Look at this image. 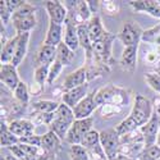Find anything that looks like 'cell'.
I'll return each instance as SVG.
<instances>
[{
  "label": "cell",
  "mask_w": 160,
  "mask_h": 160,
  "mask_svg": "<svg viewBox=\"0 0 160 160\" xmlns=\"http://www.w3.org/2000/svg\"><path fill=\"white\" fill-rule=\"evenodd\" d=\"M152 114H154V106L151 101L149 99H146L145 96L137 94L129 115L126 119H123L115 127V129L121 136L126 135V133H129L132 131L140 129L142 126H145L150 121Z\"/></svg>",
  "instance_id": "1"
},
{
  "label": "cell",
  "mask_w": 160,
  "mask_h": 160,
  "mask_svg": "<svg viewBox=\"0 0 160 160\" xmlns=\"http://www.w3.org/2000/svg\"><path fill=\"white\" fill-rule=\"evenodd\" d=\"M100 145L108 156V160H115L121 150V135L115 128H109L100 132Z\"/></svg>",
  "instance_id": "2"
},
{
  "label": "cell",
  "mask_w": 160,
  "mask_h": 160,
  "mask_svg": "<svg viewBox=\"0 0 160 160\" xmlns=\"http://www.w3.org/2000/svg\"><path fill=\"white\" fill-rule=\"evenodd\" d=\"M92 129H94V119H92V117L86 119H76L72 127L69 128L68 133H67L65 142H68L71 146L81 145L83 137Z\"/></svg>",
  "instance_id": "3"
},
{
  "label": "cell",
  "mask_w": 160,
  "mask_h": 160,
  "mask_svg": "<svg viewBox=\"0 0 160 160\" xmlns=\"http://www.w3.org/2000/svg\"><path fill=\"white\" fill-rule=\"evenodd\" d=\"M115 38V35L106 32V35L92 44V57L99 63L104 65H110L112 63V42Z\"/></svg>",
  "instance_id": "4"
},
{
  "label": "cell",
  "mask_w": 160,
  "mask_h": 160,
  "mask_svg": "<svg viewBox=\"0 0 160 160\" xmlns=\"http://www.w3.org/2000/svg\"><path fill=\"white\" fill-rule=\"evenodd\" d=\"M143 31L141 27L133 21H126L122 24V28L119 30L117 33V37L121 40V42L126 46H133V45H138L140 40L142 38Z\"/></svg>",
  "instance_id": "5"
},
{
  "label": "cell",
  "mask_w": 160,
  "mask_h": 160,
  "mask_svg": "<svg viewBox=\"0 0 160 160\" xmlns=\"http://www.w3.org/2000/svg\"><path fill=\"white\" fill-rule=\"evenodd\" d=\"M95 100L98 105L105 104V102H113V104H122L124 100L127 101V98H124V92L114 86H108L100 88L96 95H95Z\"/></svg>",
  "instance_id": "6"
},
{
  "label": "cell",
  "mask_w": 160,
  "mask_h": 160,
  "mask_svg": "<svg viewBox=\"0 0 160 160\" xmlns=\"http://www.w3.org/2000/svg\"><path fill=\"white\" fill-rule=\"evenodd\" d=\"M140 131L142 132L143 143L146 148H148V146L156 145V138L160 132V117L156 113H154L152 117L150 118V121L145 126H142L140 128Z\"/></svg>",
  "instance_id": "7"
},
{
  "label": "cell",
  "mask_w": 160,
  "mask_h": 160,
  "mask_svg": "<svg viewBox=\"0 0 160 160\" xmlns=\"http://www.w3.org/2000/svg\"><path fill=\"white\" fill-rule=\"evenodd\" d=\"M95 95L96 92H91L88 94L82 101H79L73 109V114L76 119H86L90 118L91 114L95 112V109L98 108V104L95 100Z\"/></svg>",
  "instance_id": "8"
},
{
  "label": "cell",
  "mask_w": 160,
  "mask_h": 160,
  "mask_svg": "<svg viewBox=\"0 0 160 160\" xmlns=\"http://www.w3.org/2000/svg\"><path fill=\"white\" fill-rule=\"evenodd\" d=\"M87 79H88L87 65H83L81 68H78L77 71H74L71 74L67 76V78L64 79V83H63L64 92L71 91L76 87H79V86L87 83Z\"/></svg>",
  "instance_id": "9"
},
{
  "label": "cell",
  "mask_w": 160,
  "mask_h": 160,
  "mask_svg": "<svg viewBox=\"0 0 160 160\" xmlns=\"http://www.w3.org/2000/svg\"><path fill=\"white\" fill-rule=\"evenodd\" d=\"M0 81L4 86L14 91L21 82L17 73V67H14L13 64H2V67H0Z\"/></svg>",
  "instance_id": "10"
},
{
  "label": "cell",
  "mask_w": 160,
  "mask_h": 160,
  "mask_svg": "<svg viewBox=\"0 0 160 160\" xmlns=\"http://www.w3.org/2000/svg\"><path fill=\"white\" fill-rule=\"evenodd\" d=\"M137 51H138V45L133 46H126L122 57H121V67L124 72L133 73L136 71L137 65Z\"/></svg>",
  "instance_id": "11"
},
{
  "label": "cell",
  "mask_w": 160,
  "mask_h": 160,
  "mask_svg": "<svg viewBox=\"0 0 160 160\" xmlns=\"http://www.w3.org/2000/svg\"><path fill=\"white\" fill-rule=\"evenodd\" d=\"M45 7H46V12L49 14L50 21L59 23V24L65 22L67 17H68V10L62 4V2H58V0H55V2L49 0V2H46Z\"/></svg>",
  "instance_id": "12"
},
{
  "label": "cell",
  "mask_w": 160,
  "mask_h": 160,
  "mask_svg": "<svg viewBox=\"0 0 160 160\" xmlns=\"http://www.w3.org/2000/svg\"><path fill=\"white\" fill-rule=\"evenodd\" d=\"M87 90H88V83H85V85L79 86V87H76V88H73L71 91H67L62 96V101L65 105H68L71 109H74V106L88 95Z\"/></svg>",
  "instance_id": "13"
},
{
  "label": "cell",
  "mask_w": 160,
  "mask_h": 160,
  "mask_svg": "<svg viewBox=\"0 0 160 160\" xmlns=\"http://www.w3.org/2000/svg\"><path fill=\"white\" fill-rule=\"evenodd\" d=\"M57 60V48L49 46V45H41L35 55V64L36 68L40 65H51Z\"/></svg>",
  "instance_id": "14"
},
{
  "label": "cell",
  "mask_w": 160,
  "mask_h": 160,
  "mask_svg": "<svg viewBox=\"0 0 160 160\" xmlns=\"http://www.w3.org/2000/svg\"><path fill=\"white\" fill-rule=\"evenodd\" d=\"M129 7L135 12H146L150 16L160 18V4L155 0H137V2H129Z\"/></svg>",
  "instance_id": "15"
},
{
  "label": "cell",
  "mask_w": 160,
  "mask_h": 160,
  "mask_svg": "<svg viewBox=\"0 0 160 160\" xmlns=\"http://www.w3.org/2000/svg\"><path fill=\"white\" fill-rule=\"evenodd\" d=\"M8 128L13 135H16L18 138H21L32 135L35 126L32 122L26 121V119H16V121H13L8 124Z\"/></svg>",
  "instance_id": "16"
},
{
  "label": "cell",
  "mask_w": 160,
  "mask_h": 160,
  "mask_svg": "<svg viewBox=\"0 0 160 160\" xmlns=\"http://www.w3.org/2000/svg\"><path fill=\"white\" fill-rule=\"evenodd\" d=\"M62 37H63L62 24L55 23L52 21H49V28H48V32H46V37L44 40V45L57 48L62 42Z\"/></svg>",
  "instance_id": "17"
},
{
  "label": "cell",
  "mask_w": 160,
  "mask_h": 160,
  "mask_svg": "<svg viewBox=\"0 0 160 160\" xmlns=\"http://www.w3.org/2000/svg\"><path fill=\"white\" fill-rule=\"evenodd\" d=\"M87 28H88V35H90V38L92 44L99 41V40H101L108 31H105L104 27H102V23H101V19L98 14L92 16L91 19L87 22Z\"/></svg>",
  "instance_id": "18"
},
{
  "label": "cell",
  "mask_w": 160,
  "mask_h": 160,
  "mask_svg": "<svg viewBox=\"0 0 160 160\" xmlns=\"http://www.w3.org/2000/svg\"><path fill=\"white\" fill-rule=\"evenodd\" d=\"M77 35H78L79 46L85 49L86 54H87V59L90 60L92 58V41L88 35L87 23H82V24L77 26Z\"/></svg>",
  "instance_id": "19"
},
{
  "label": "cell",
  "mask_w": 160,
  "mask_h": 160,
  "mask_svg": "<svg viewBox=\"0 0 160 160\" xmlns=\"http://www.w3.org/2000/svg\"><path fill=\"white\" fill-rule=\"evenodd\" d=\"M28 40H30V32L18 35V44H17V49H16V54H14V58H13V62H12V64L14 67H18L22 63L26 52H27Z\"/></svg>",
  "instance_id": "20"
},
{
  "label": "cell",
  "mask_w": 160,
  "mask_h": 160,
  "mask_svg": "<svg viewBox=\"0 0 160 160\" xmlns=\"http://www.w3.org/2000/svg\"><path fill=\"white\" fill-rule=\"evenodd\" d=\"M64 44L72 51H76L79 48L78 35H77V26L65 21V30H64Z\"/></svg>",
  "instance_id": "21"
},
{
  "label": "cell",
  "mask_w": 160,
  "mask_h": 160,
  "mask_svg": "<svg viewBox=\"0 0 160 160\" xmlns=\"http://www.w3.org/2000/svg\"><path fill=\"white\" fill-rule=\"evenodd\" d=\"M17 44H18V35L9 38L8 41L4 44L3 49H2V55H0L2 64H12L13 58H14V54H16Z\"/></svg>",
  "instance_id": "22"
},
{
  "label": "cell",
  "mask_w": 160,
  "mask_h": 160,
  "mask_svg": "<svg viewBox=\"0 0 160 160\" xmlns=\"http://www.w3.org/2000/svg\"><path fill=\"white\" fill-rule=\"evenodd\" d=\"M76 12V14L78 16V18L81 19L83 23L88 22L92 17V13L88 8L87 2H82V0H78V2H67Z\"/></svg>",
  "instance_id": "23"
},
{
  "label": "cell",
  "mask_w": 160,
  "mask_h": 160,
  "mask_svg": "<svg viewBox=\"0 0 160 160\" xmlns=\"http://www.w3.org/2000/svg\"><path fill=\"white\" fill-rule=\"evenodd\" d=\"M13 26H14V30H16L17 35L30 32L32 28H35V26H36V17L31 16V17H27V18L14 19L13 21Z\"/></svg>",
  "instance_id": "24"
},
{
  "label": "cell",
  "mask_w": 160,
  "mask_h": 160,
  "mask_svg": "<svg viewBox=\"0 0 160 160\" xmlns=\"http://www.w3.org/2000/svg\"><path fill=\"white\" fill-rule=\"evenodd\" d=\"M54 119H58V121H62V122H65L68 124H73L76 118H74V114H73V109H71L68 105H65L64 102L59 104V108L57 109V112L54 113Z\"/></svg>",
  "instance_id": "25"
},
{
  "label": "cell",
  "mask_w": 160,
  "mask_h": 160,
  "mask_svg": "<svg viewBox=\"0 0 160 160\" xmlns=\"http://www.w3.org/2000/svg\"><path fill=\"white\" fill-rule=\"evenodd\" d=\"M73 58H74V51H72L67 46L64 41H62L57 46V60H59L63 65H68L72 63Z\"/></svg>",
  "instance_id": "26"
},
{
  "label": "cell",
  "mask_w": 160,
  "mask_h": 160,
  "mask_svg": "<svg viewBox=\"0 0 160 160\" xmlns=\"http://www.w3.org/2000/svg\"><path fill=\"white\" fill-rule=\"evenodd\" d=\"M32 108L40 114H52L59 108V104L55 101H50V100H40L32 105Z\"/></svg>",
  "instance_id": "27"
},
{
  "label": "cell",
  "mask_w": 160,
  "mask_h": 160,
  "mask_svg": "<svg viewBox=\"0 0 160 160\" xmlns=\"http://www.w3.org/2000/svg\"><path fill=\"white\" fill-rule=\"evenodd\" d=\"M72 126L65 123V122H62V121H58V119H52L51 123L49 124V128L51 132H54L55 135L60 138V141H65V137H67V133H68L69 128Z\"/></svg>",
  "instance_id": "28"
},
{
  "label": "cell",
  "mask_w": 160,
  "mask_h": 160,
  "mask_svg": "<svg viewBox=\"0 0 160 160\" xmlns=\"http://www.w3.org/2000/svg\"><path fill=\"white\" fill-rule=\"evenodd\" d=\"M0 142H2V148H12V146L19 143V138L16 135H13L9 131L8 126L3 122H2V140H0Z\"/></svg>",
  "instance_id": "29"
},
{
  "label": "cell",
  "mask_w": 160,
  "mask_h": 160,
  "mask_svg": "<svg viewBox=\"0 0 160 160\" xmlns=\"http://www.w3.org/2000/svg\"><path fill=\"white\" fill-rule=\"evenodd\" d=\"M60 143V138L55 135L54 132H46L44 136H41V148L45 151H50V150H54L57 149Z\"/></svg>",
  "instance_id": "30"
},
{
  "label": "cell",
  "mask_w": 160,
  "mask_h": 160,
  "mask_svg": "<svg viewBox=\"0 0 160 160\" xmlns=\"http://www.w3.org/2000/svg\"><path fill=\"white\" fill-rule=\"evenodd\" d=\"M35 10L36 8L27 3V2H24L14 13H13V16H12V21H14V19H21V18H27V17H31V16H35Z\"/></svg>",
  "instance_id": "31"
},
{
  "label": "cell",
  "mask_w": 160,
  "mask_h": 160,
  "mask_svg": "<svg viewBox=\"0 0 160 160\" xmlns=\"http://www.w3.org/2000/svg\"><path fill=\"white\" fill-rule=\"evenodd\" d=\"M160 159V148L158 145L148 146L142 150V152L138 155L137 160H158Z\"/></svg>",
  "instance_id": "32"
},
{
  "label": "cell",
  "mask_w": 160,
  "mask_h": 160,
  "mask_svg": "<svg viewBox=\"0 0 160 160\" xmlns=\"http://www.w3.org/2000/svg\"><path fill=\"white\" fill-rule=\"evenodd\" d=\"M100 143V132H98L96 129H92L90 131L87 135L83 137L81 145L83 146L85 149H91V148H95L96 145Z\"/></svg>",
  "instance_id": "33"
},
{
  "label": "cell",
  "mask_w": 160,
  "mask_h": 160,
  "mask_svg": "<svg viewBox=\"0 0 160 160\" xmlns=\"http://www.w3.org/2000/svg\"><path fill=\"white\" fill-rule=\"evenodd\" d=\"M121 143L122 145H128V143H143V136L140 129L132 131L129 133L121 136ZM145 145V143H143Z\"/></svg>",
  "instance_id": "34"
},
{
  "label": "cell",
  "mask_w": 160,
  "mask_h": 160,
  "mask_svg": "<svg viewBox=\"0 0 160 160\" xmlns=\"http://www.w3.org/2000/svg\"><path fill=\"white\" fill-rule=\"evenodd\" d=\"M71 160H90L88 151L82 145H72L69 149Z\"/></svg>",
  "instance_id": "35"
},
{
  "label": "cell",
  "mask_w": 160,
  "mask_h": 160,
  "mask_svg": "<svg viewBox=\"0 0 160 160\" xmlns=\"http://www.w3.org/2000/svg\"><path fill=\"white\" fill-rule=\"evenodd\" d=\"M14 96L18 101H21L22 104H27L30 100V94H28V88L27 85L24 82H19V85L17 86V88L14 90Z\"/></svg>",
  "instance_id": "36"
},
{
  "label": "cell",
  "mask_w": 160,
  "mask_h": 160,
  "mask_svg": "<svg viewBox=\"0 0 160 160\" xmlns=\"http://www.w3.org/2000/svg\"><path fill=\"white\" fill-rule=\"evenodd\" d=\"M49 68L50 65H40L35 71V81L38 85H44L48 83V78H49Z\"/></svg>",
  "instance_id": "37"
},
{
  "label": "cell",
  "mask_w": 160,
  "mask_h": 160,
  "mask_svg": "<svg viewBox=\"0 0 160 160\" xmlns=\"http://www.w3.org/2000/svg\"><path fill=\"white\" fill-rule=\"evenodd\" d=\"M145 81L155 92L160 94V76L156 72H148L145 74Z\"/></svg>",
  "instance_id": "38"
},
{
  "label": "cell",
  "mask_w": 160,
  "mask_h": 160,
  "mask_svg": "<svg viewBox=\"0 0 160 160\" xmlns=\"http://www.w3.org/2000/svg\"><path fill=\"white\" fill-rule=\"evenodd\" d=\"M63 64L59 62V60H55L54 63H52L50 65V68H49V78H48V85H51L52 82L55 81V79L59 77L60 72L63 71Z\"/></svg>",
  "instance_id": "39"
},
{
  "label": "cell",
  "mask_w": 160,
  "mask_h": 160,
  "mask_svg": "<svg viewBox=\"0 0 160 160\" xmlns=\"http://www.w3.org/2000/svg\"><path fill=\"white\" fill-rule=\"evenodd\" d=\"M88 151V156H90V160H108V156H106L102 146L99 143L96 145L95 148H91L87 150Z\"/></svg>",
  "instance_id": "40"
},
{
  "label": "cell",
  "mask_w": 160,
  "mask_h": 160,
  "mask_svg": "<svg viewBox=\"0 0 160 160\" xmlns=\"http://www.w3.org/2000/svg\"><path fill=\"white\" fill-rule=\"evenodd\" d=\"M19 143H24V145H30V146H41V136H37V135H30V136H26V137H21L19 138Z\"/></svg>",
  "instance_id": "41"
},
{
  "label": "cell",
  "mask_w": 160,
  "mask_h": 160,
  "mask_svg": "<svg viewBox=\"0 0 160 160\" xmlns=\"http://www.w3.org/2000/svg\"><path fill=\"white\" fill-rule=\"evenodd\" d=\"M0 16H2V22L4 23V24H7L8 23V21L12 18V13H10V10L8 9V7H7V3H5V0L4 2H0Z\"/></svg>",
  "instance_id": "42"
},
{
  "label": "cell",
  "mask_w": 160,
  "mask_h": 160,
  "mask_svg": "<svg viewBox=\"0 0 160 160\" xmlns=\"http://www.w3.org/2000/svg\"><path fill=\"white\" fill-rule=\"evenodd\" d=\"M18 148L22 150V152L26 156H35L38 150V148H36V146H30V145H24V143H18Z\"/></svg>",
  "instance_id": "43"
},
{
  "label": "cell",
  "mask_w": 160,
  "mask_h": 160,
  "mask_svg": "<svg viewBox=\"0 0 160 160\" xmlns=\"http://www.w3.org/2000/svg\"><path fill=\"white\" fill-rule=\"evenodd\" d=\"M87 4H88V8H90L91 13L95 16V13L98 12V9H99L101 2H94V0H91V2H87Z\"/></svg>",
  "instance_id": "44"
},
{
  "label": "cell",
  "mask_w": 160,
  "mask_h": 160,
  "mask_svg": "<svg viewBox=\"0 0 160 160\" xmlns=\"http://www.w3.org/2000/svg\"><path fill=\"white\" fill-rule=\"evenodd\" d=\"M152 106H154V113H156V114L160 117V96L155 98Z\"/></svg>",
  "instance_id": "45"
},
{
  "label": "cell",
  "mask_w": 160,
  "mask_h": 160,
  "mask_svg": "<svg viewBox=\"0 0 160 160\" xmlns=\"http://www.w3.org/2000/svg\"><path fill=\"white\" fill-rule=\"evenodd\" d=\"M115 160H137V159H132V158L126 156V155H123V154H118V156H117Z\"/></svg>",
  "instance_id": "46"
},
{
  "label": "cell",
  "mask_w": 160,
  "mask_h": 160,
  "mask_svg": "<svg viewBox=\"0 0 160 160\" xmlns=\"http://www.w3.org/2000/svg\"><path fill=\"white\" fill-rule=\"evenodd\" d=\"M156 145L160 148V132H159V135H158V138H156Z\"/></svg>",
  "instance_id": "47"
},
{
  "label": "cell",
  "mask_w": 160,
  "mask_h": 160,
  "mask_svg": "<svg viewBox=\"0 0 160 160\" xmlns=\"http://www.w3.org/2000/svg\"><path fill=\"white\" fill-rule=\"evenodd\" d=\"M155 72H156V73L160 76V67H156V71H155Z\"/></svg>",
  "instance_id": "48"
},
{
  "label": "cell",
  "mask_w": 160,
  "mask_h": 160,
  "mask_svg": "<svg viewBox=\"0 0 160 160\" xmlns=\"http://www.w3.org/2000/svg\"><path fill=\"white\" fill-rule=\"evenodd\" d=\"M0 160H7V158H3V156H2V158H0Z\"/></svg>",
  "instance_id": "49"
},
{
  "label": "cell",
  "mask_w": 160,
  "mask_h": 160,
  "mask_svg": "<svg viewBox=\"0 0 160 160\" xmlns=\"http://www.w3.org/2000/svg\"><path fill=\"white\" fill-rule=\"evenodd\" d=\"M158 67H160V62H159V64H158Z\"/></svg>",
  "instance_id": "50"
},
{
  "label": "cell",
  "mask_w": 160,
  "mask_h": 160,
  "mask_svg": "<svg viewBox=\"0 0 160 160\" xmlns=\"http://www.w3.org/2000/svg\"><path fill=\"white\" fill-rule=\"evenodd\" d=\"M158 160H160V159H158Z\"/></svg>",
  "instance_id": "51"
}]
</instances>
